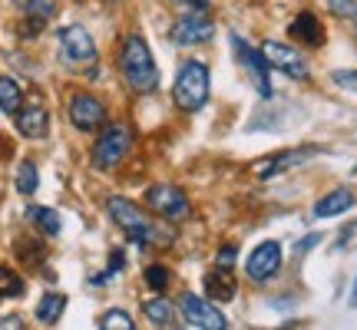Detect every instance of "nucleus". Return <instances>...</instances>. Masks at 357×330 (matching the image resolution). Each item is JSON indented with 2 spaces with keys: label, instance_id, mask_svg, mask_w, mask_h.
<instances>
[{
  "label": "nucleus",
  "instance_id": "7ed1b4c3",
  "mask_svg": "<svg viewBox=\"0 0 357 330\" xmlns=\"http://www.w3.org/2000/svg\"><path fill=\"white\" fill-rule=\"evenodd\" d=\"M106 208H109V218L123 228V235H126L132 244H142V248H146V244H159V248H162V244L169 242L166 235H159L153 221L139 212V205H132L129 198H119V195H116V198L106 202Z\"/></svg>",
  "mask_w": 357,
  "mask_h": 330
},
{
  "label": "nucleus",
  "instance_id": "7c9ffc66",
  "mask_svg": "<svg viewBox=\"0 0 357 330\" xmlns=\"http://www.w3.org/2000/svg\"><path fill=\"white\" fill-rule=\"evenodd\" d=\"M176 3H182V7H192V10H202L208 0H176Z\"/></svg>",
  "mask_w": 357,
  "mask_h": 330
},
{
  "label": "nucleus",
  "instance_id": "f8f14e48",
  "mask_svg": "<svg viewBox=\"0 0 357 330\" xmlns=\"http://www.w3.org/2000/svg\"><path fill=\"white\" fill-rule=\"evenodd\" d=\"M281 267V244L278 242H261L255 251L248 254V261H245V271H248V278L252 281H271L278 274Z\"/></svg>",
  "mask_w": 357,
  "mask_h": 330
},
{
  "label": "nucleus",
  "instance_id": "412c9836",
  "mask_svg": "<svg viewBox=\"0 0 357 330\" xmlns=\"http://www.w3.org/2000/svg\"><path fill=\"white\" fill-rule=\"evenodd\" d=\"M146 317L153 320L155 327H172V320H176V311H172V304H169L166 297H153V301H146Z\"/></svg>",
  "mask_w": 357,
  "mask_h": 330
},
{
  "label": "nucleus",
  "instance_id": "6e6552de",
  "mask_svg": "<svg viewBox=\"0 0 357 330\" xmlns=\"http://www.w3.org/2000/svg\"><path fill=\"white\" fill-rule=\"evenodd\" d=\"M261 53H265L268 66H271V70H281L284 77H291V79H307L311 77L305 56H301L298 50H291V47L278 43V40H265V43H261Z\"/></svg>",
  "mask_w": 357,
  "mask_h": 330
},
{
  "label": "nucleus",
  "instance_id": "aec40b11",
  "mask_svg": "<svg viewBox=\"0 0 357 330\" xmlns=\"http://www.w3.org/2000/svg\"><path fill=\"white\" fill-rule=\"evenodd\" d=\"M26 218L37 225L47 238H53V235H60V215L53 212V208H43V205H30L26 208Z\"/></svg>",
  "mask_w": 357,
  "mask_h": 330
},
{
  "label": "nucleus",
  "instance_id": "a878e982",
  "mask_svg": "<svg viewBox=\"0 0 357 330\" xmlns=\"http://www.w3.org/2000/svg\"><path fill=\"white\" fill-rule=\"evenodd\" d=\"M146 284H149L153 291H166L169 271H166L162 265H149V267H146Z\"/></svg>",
  "mask_w": 357,
  "mask_h": 330
},
{
  "label": "nucleus",
  "instance_id": "f3484780",
  "mask_svg": "<svg viewBox=\"0 0 357 330\" xmlns=\"http://www.w3.org/2000/svg\"><path fill=\"white\" fill-rule=\"evenodd\" d=\"M351 205H354V191L351 189H334L314 205V218H337V215H344Z\"/></svg>",
  "mask_w": 357,
  "mask_h": 330
},
{
  "label": "nucleus",
  "instance_id": "39448f33",
  "mask_svg": "<svg viewBox=\"0 0 357 330\" xmlns=\"http://www.w3.org/2000/svg\"><path fill=\"white\" fill-rule=\"evenodd\" d=\"M56 47H60V60L66 66H93L96 63V43L83 26H63L56 33Z\"/></svg>",
  "mask_w": 357,
  "mask_h": 330
},
{
  "label": "nucleus",
  "instance_id": "cd10ccee",
  "mask_svg": "<svg viewBox=\"0 0 357 330\" xmlns=\"http://www.w3.org/2000/svg\"><path fill=\"white\" fill-rule=\"evenodd\" d=\"M334 83H337V86H344V89H354L357 93V70H337V73H334Z\"/></svg>",
  "mask_w": 357,
  "mask_h": 330
},
{
  "label": "nucleus",
  "instance_id": "5701e85b",
  "mask_svg": "<svg viewBox=\"0 0 357 330\" xmlns=\"http://www.w3.org/2000/svg\"><path fill=\"white\" fill-rule=\"evenodd\" d=\"M37 182H40L37 165L33 162L17 165V191H20V195H33V191H37Z\"/></svg>",
  "mask_w": 357,
  "mask_h": 330
},
{
  "label": "nucleus",
  "instance_id": "f257e3e1",
  "mask_svg": "<svg viewBox=\"0 0 357 330\" xmlns=\"http://www.w3.org/2000/svg\"><path fill=\"white\" fill-rule=\"evenodd\" d=\"M119 70H123V77L126 83L136 93H153L159 86V70H155V60H153V50H149V43L142 37H126L123 43V53H119Z\"/></svg>",
  "mask_w": 357,
  "mask_h": 330
},
{
  "label": "nucleus",
  "instance_id": "9b49d317",
  "mask_svg": "<svg viewBox=\"0 0 357 330\" xmlns=\"http://www.w3.org/2000/svg\"><path fill=\"white\" fill-rule=\"evenodd\" d=\"M70 123L79 129V132H96V129L106 123V106H102L96 96L89 93H77L70 100Z\"/></svg>",
  "mask_w": 357,
  "mask_h": 330
},
{
  "label": "nucleus",
  "instance_id": "423d86ee",
  "mask_svg": "<svg viewBox=\"0 0 357 330\" xmlns=\"http://www.w3.org/2000/svg\"><path fill=\"white\" fill-rule=\"evenodd\" d=\"M231 50H235V56H238V66L245 70V77H248L252 89H255L261 100H268V96H271V79H268L265 53L255 50V47H248L242 37H231Z\"/></svg>",
  "mask_w": 357,
  "mask_h": 330
},
{
  "label": "nucleus",
  "instance_id": "4468645a",
  "mask_svg": "<svg viewBox=\"0 0 357 330\" xmlns=\"http://www.w3.org/2000/svg\"><path fill=\"white\" fill-rule=\"evenodd\" d=\"M288 33H291L298 43H305V47H324V26L314 13H298L288 26Z\"/></svg>",
  "mask_w": 357,
  "mask_h": 330
},
{
  "label": "nucleus",
  "instance_id": "ddd939ff",
  "mask_svg": "<svg viewBox=\"0 0 357 330\" xmlns=\"http://www.w3.org/2000/svg\"><path fill=\"white\" fill-rule=\"evenodd\" d=\"M13 116H17L20 136H26V139H43L47 129H50V113H47L40 102H26V106H20Z\"/></svg>",
  "mask_w": 357,
  "mask_h": 330
},
{
  "label": "nucleus",
  "instance_id": "393cba45",
  "mask_svg": "<svg viewBox=\"0 0 357 330\" xmlns=\"http://www.w3.org/2000/svg\"><path fill=\"white\" fill-rule=\"evenodd\" d=\"M100 327L102 330H132L136 324H132V317H129L126 311H106L100 317Z\"/></svg>",
  "mask_w": 357,
  "mask_h": 330
},
{
  "label": "nucleus",
  "instance_id": "6ab92c4d",
  "mask_svg": "<svg viewBox=\"0 0 357 330\" xmlns=\"http://www.w3.org/2000/svg\"><path fill=\"white\" fill-rule=\"evenodd\" d=\"M63 311H66L63 294H43V301L37 304V320L40 324H47V327H53L56 320L63 317Z\"/></svg>",
  "mask_w": 357,
  "mask_h": 330
},
{
  "label": "nucleus",
  "instance_id": "1a4fd4ad",
  "mask_svg": "<svg viewBox=\"0 0 357 330\" xmlns=\"http://www.w3.org/2000/svg\"><path fill=\"white\" fill-rule=\"evenodd\" d=\"M169 37L176 47H199V43H208L215 37V24L208 17H202V10H195L189 17H178L169 30Z\"/></svg>",
  "mask_w": 357,
  "mask_h": 330
},
{
  "label": "nucleus",
  "instance_id": "f03ea898",
  "mask_svg": "<svg viewBox=\"0 0 357 330\" xmlns=\"http://www.w3.org/2000/svg\"><path fill=\"white\" fill-rule=\"evenodd\" d=\"M208 86H212V77H208V66L205 63H182L176 77V86H172V102L178 106V113H199L205 102H208Z\"/></svg>",
  "mask_w": 357,
  "mask_h": 330
},
{
  "label": "nucleus",
  "instance_id": "bb28decb",
  "mask_svg": "<svg viewBox=\"0 0 357 330\" xmlns=\"http://www.w3.org/2000/svg\"><path fill=\"white\" fill-rule=\"evenodd\" d=\"M328 7H331L337 17H347V20L357 24V0H328Z\"/></svg>",
  "mask_w": 357,
  "mask_h": 330
},
{
  "label": "nucleus",
  "instance_id": "2eb2a0df",
  "mask_svg": "<svg viewBox=\"0 0 357 330\" xmlns=\"http://www.w3.org/2000/svg\"><path fill=\"white\" fill-rule=\"evenodd\" d=\"M205 288V297H212V301H231L235 297V278H231V267H222L215 265L202 281Z\"/></svg>",
  "mask_w": 357,
  "mask_h": 330
},
{
  "label": "nucleus",
  "instance_id": "20e7f679",
  "mask_svg": "<svg viewBox=\"0 0 357 330\" xmlns=\"http://www.w3.org/2000/svg\"><path fill=\"white\" fill-rule=\"evenodd\" d=\"M129 146H132V132H129L126 126H106L102 129V136L96 139V146H93V165L100 168V172H109V168H116V165L126 159Z\"/></svg>",
  "mask_w": 357,
  "mask_h": 330
},
{
  "label": "nucleus",
  "instance_id": "0eeeda50",
  "mask_svg": "<svg viewBox=\"0 0 357 330\" xmlns=\"http://www.w3.org/2000/svg\"><path fill=\"white\" fill-rule=\"evenodd\" d=\"M146 205L153 208L155 215L166 218V221H185L192 212L185 191H178L176 185H153V189H146Z\"/></svg>",
  "mask_w": 357,
  "mask_h": 330
},
{
  "label": "nucleus",
  "instance_id": "a211bd4d",
  "mask_svg": "<svg viewBox=\"0 0 357 330\" xmlns=\"http://www.w3.org/2000/svg\"><path fill=\"white\" fill-rule=\"evenodd\" d=\"M24 106V89L13 77H0V113L13 116Z\"/></svg>",
  "mask_w": 357,
  "mask_h": 330
},
{
  "label": "nucleus",
  "instance_id": "b1692460",
  "mask_svg": "<svg viewBox=\"0 0 357 330\" xmlns=\"http://www.w3.org/2000/svg\"><path fill=\"white\" fill-rule=\"evenodd\" d=\"M24 291H26L24 278L17 271H10V267H0V297H20Z\"/></svg>",
  "mask_w": 357,
  "mask_h": 330
},
{
  "label": "nucleus",
  "instance_id": "4be33fe9",
  "mask_svg": "<svg viewBox=\"0 0 357 330\" xmlns=\"http://www.w3.org/2000/svg\"><path fill=\"white\" fill-rule=\"evenodd\" d=\"M20 10L26 13V17H33V20H50L53 13H56V0H13Z\"/></svg>",
  "mask_w": 357,
  "mask_h": 330
},
{
  "label": "nucleus",
  "instance_id": "dca6fc26",
  "mask_svg": "<svg viewBox=\"0 0 357 330\" xmlns=\"http://www.w3.org/2000/svg\"><path fill=\"white\" fill-rule=\"evenodd\" d=\"M314 152H318V149H294V152L271 155V159H265V162H261L258 175H261V178H271V175H278V172H288V168H294L298 162H307V159H311Z\"/></svg>",
  "mask_w": 357,
  "mask_h": 330
},
{
  "label": "nucleus",
  "instance_id": "c756f323",
  "mask_svg": "<svg viewBox=\"0 0 357 330\" xmlns=\"http://www.w3.org/2000/svg\"><path fill=\"white\" fill-rule=\"evenodd\" d=\"M20 327H24V320L20 317H3L0 320V330H20Z\"/></svg>",
  "mask_w": 357,
  "mask_h": 330
},
{
  "label": "nucleus",
  "instance_id": "c85d7f7f",
  "mask_svg": "<svg viewBox=\"0 0 357 330\" xmlns=\"http://www.w3.org/2000/svg\"><path fill=\"white\" fill-rule=\"evenodd\" d=\"M235 258H238V248H235V244H225V248L218 251L215 265H222V267H231V265H235Z\"/></svg>",
  "mask_w": 357,
  "mask_h": 330
},
{
  "label": "nucleus",
  "instance_id": "9d476101",
  "mask_svg": "<svg viewBox=\"0 0 357 330\" xmlns=\"http://www.w3.org/2000/svg\"><path fill=\"white\" fill-rule=\"evenodd\" d=\"M178 307H182L189 327H199V330H225L229 327L225 314H222L218 307H212L208 301L195 297V294H182V297H178Z\"/></svg>",
  "mask_w": 357,
  "mask_h": 330
},
{
  "label": "nucleus",
  "instance_id": "2f4dec72",
  "mask_svg": "<svg viewBox=\"0 0 357 330\" xmlns=\"http://www.w3.org/2000/svg\"><path fill=\"white\" fill-rule=\"evenodd\" d=\"M351 304L357 307V281H354V288H351Z\"/></svg>",
  "mask_w": 357,
  "mask_h": 330
}]
</instances>
